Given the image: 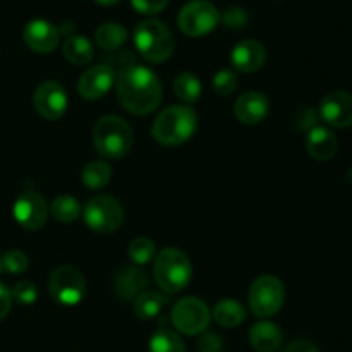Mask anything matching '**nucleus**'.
<instances>
[{"mask_svg": "<svg viewBox=\"0 0 352 352\" xmlns=\"http://www.w3.org/2000/svg\"><path fill=\"white\" fill-rule=\"evenodd\" d=\"M116 82L117 100L134 116H148L155 112L164 98L160 79L144 65H126L120 69Z\"/></svg>", "mask_w": 352, "mask_h": 352, "instance_id": "obj_1", "label": "nucleus"}, {"mask_svg": "<svg viewBox=\"0 0 352 352\" xmlns=\"http://www.w3.org/2000/svg\"><path fill=\"white\" fill-rule=\"evenodd\" d=\"M196 127H198V117L195 110L184 105H172L157 117L151 134L158 143L165 146H175L191 140Z\"/></svg>", "mask_w": 352, "mask_h": 352, "instance_id": "obj_2", "label": "nucleus"}, {"mask_svg": "<svg viewBox=\"0 0 352 352\" xmlns=\"http://www.w3.org/2000/svg\"><path fill=\"white\" fill-rule=\"evenodd\" d=\"M93 144L105 158H122L131 151L134 133L129 124L117 116H105L93 127Z\"/></svg>", "mask_w": 352, "mask_h": 352, "instance_id": "obj_3", "label": "nucleus"}, {"mask_svg": "<svg viewBox=\"0 0 352 352\" xmlns=\"http://www.w3.org/2000/svg\"><path fill=\"white\" fill-rule=\"evenodd\" d=\"M134 45L144 60L160 64L174 54L175 41L167 24L158 19H144L134 30Z\"/></svg>", "mask_w": 352, "mask_h": 352, "instance_id": "obj_4", "label": "nucleus"}, {"mask_svg": "<svg viewBox=\"0 0 352 352\" xmlns=\"http://www.w3.org/2000/svg\"><path fill=\"white\" fill-rule=\"evenodd\" d=\"M153 274L162 291L167 294H177L191 282L192 267L189 258L181 250L165 248L155 260Z\"/></svg>", "mask_w": 352, "mask_h": 352, "instance_id": "obj_5", "label": "nucleus"}, {"mask_svg": "<svg viewBox=\"0 0 352 352\" xmlns=\"http://www.w3.org/2000/svg\"><path fill=\"white\" fill-rule=\"evenodd\" d=\"M285 301L284 284L274 275H261L251 284L248 302L258 318H270L277 315Z\"/></svg>", "mask_w": 352, "mask_h": 352, "instance_id": "obj_6", "label": "nucleus"}, {"mask_svg": "<svg viewBox=\"0 0 352 352\" xmlns=\"http://www.w3.org/2000/svg\"><path fill=\"white\" fill-rule=\"evenodd\" d=\"M177 23L179 30L188 36H205L220 23V12L210 0H191L181 9Z\"/></svg>", "mask_w": 352, "mask_h": 352, "instance_id": "obj_7", "label": "nucleus"}, {"mask_svg": "<svg viewBox=\"0 0 352 352\" xmlns=\"http://www.w3.org/2000/svg\"><path fill=\"white\" fill-rule=\"evenodd\" d=\"M85 222L91 230L98 234H112L122 226V205L112 196H95L85 206Z\"/></svg>", "mask_w": 352, "mask_h": 352, "instance_id": "obj_8", "label": "nucleus"}, {"mask_svg": "<svg viewBox=\"0 0 352 352\" xmlns=\"http://www.w3.org/2000/svg\"><path fill=\"white\" fill-rule=\"evenodd\" d=\"M48 292L58 305L76 306L85 298L86 280L78 268L64 265L54 270L48 278Z\"/></svg>", "mask_w": 352, "mask_h": 352, "instance_id": "obj_9", "label": "nucleus"}, {"mask_svg": "<svg viewBox=\"0 0 352 352\" xmlns=\"http://www.w3.org/2000/svg\"><path fill=\"white\" fill-rule=\"evenodd\" d=\"M210 309L203 299L184 298L172 308V325L184 336H199L208 329Z\"/></svg>", "mask_w": 352, "mask_h": 352, "instance_id": "obj_10", "label": "nucleus"}, {"mask_svg": "<svg viewBox=\"0 0 352 352\" xmlns=\"http://www.w3.org/2000/svg\"><path fill=\"white\" fill-rule=\"evenodd\" d=\"M34 110L47 120H57L67 112V91L57 81H45L34 89Z\"/></svg>", "mask_w": 352, "mask_h": 352, "instance_id": "obj_11", "label": "nucleus"}, {"mask_svg": "<svg viewBox=\"0 0 352 352\" xmlns=\"http://www.w3.org/2000/svg\"><path fill=\"white\" fill-rule=\"evenodd\" d=\"M14 219L26 230H38L47 223L48 206L43 196L34 191H24L14 203Z\"/></svg>", "mask_w": 352, "mask_h": 352, "instance_id": "obj_12", "label": "nucleus"}, {"mask_svg": "<svg viewBox=\"0 0 352 352\" xmlns=\"http://www.w3.org/2000/svg\"><path fill=\"white\" fill-rule=\"evenodd\" d=\"M320 117L329 126L346 129L352 126V95L347 91H332L320 103Z\"/></svg>", "mask_w": 352, "mask_h": 352, "instance_id": "obj_13", "label": "nucleus"}, {"mask_svg": "<svg viewBox=\"0 0 352 352\" xmlns=\"http://www.w3.org/2000/svg\"><path fill=\"white\" fill-rule=\"evenodd\" d=\"M23 40L28 48L36 54H50L58 47L60 31L45 19H33L24 26Z\"/></svg>", "mask_w": 352, "mask_h": 352, "instance_id": "obj_14", "label": "nucleus"}, {"mask_svg": "<svg viewBox=\"0 0 352 352\" xmlns=\"http://www.w3.org/2000/svg\"><path fill=\"white\" fill-rule=\"evenodd\" d=\"M113 82H116V72H113L112 65L100 64L89 67L79 78L78 91L85 100H100L110 91Z\"/></svg>", "mask_w": 352, "mask_h": 352, "instance_id": "obj_15", "label": "nucleus"}, {"mask_svg": "<svg viewBox=\"0 0 352 352\" xmlns=\"http://www.w3.org/2000/svg\"><path fill=\"white\" fill-rule=\"evenodd\" d=\"M267 60V50L258 40H243L230 52V64L244 74L258 72Z\"/></svg>", "mask_w": 352, "mask_h": 352, "instance_id": "obj_16", "label": "nucleus"}, {"mask_svg": "<svg viewBox=\"0 0 352 352\" xmlns=\"http://www.w3.org/2000/svg\"><path fill=\"white\" fill-rule=\"evenodd\" d=\"M270 112V102L260 91H248L241 95L234 103V113L237 120L248 126H256L263 122Z\"/></svg>", "mask_w": 352, "mask_h": 352, "instance_id": "obj_17", "label": "nucleus"}, {"mask_svg": "<svg viewBox=\"0 0 352 352\" xmlns=\"http://www.w3.org/2000/svg\"><path fill=\"white\" fill-rule=\"evenodd\" d=\"M306 150L315 160L327 162L336 157L339 150V140L330 129L316 126L309 129L308 140H306Z\"/></svg>", "mask_w": 352, "mask_h": 352, "instance_id": "obj_18", "label": "nucleus"}, {"mask_svg": "<svg viewBox=\"0 0 352 352\" xmlns=\"http://www.w3.org/2000/svg\"><path fill=\"white\" fill-rule=\"evenodd\" d=\"M148 284H150V278L141 268L127 267L117 274L113 287L119 298H122L124 301H133L141 292L148 291Z\"/></svg>", "mask_w": 352, "mask_h": 352, "instance_id": "obj_19", "label": "nucleus"}, {"mask_svg": "<svg viewBox=\"0 0 352 352\" xmlns=\"http://www.w3.org/2000/svg\"><path fill=\"white\" fill-rule=\"evenodd\" d=\"M250 342L256 352H275L282 346V330L272 322H260L251 329Z\"/></svg>", "mask_w": 352, "mask_h": 352, "instance_id": "obj_20", "label": "nucleus"}, {"mask_svg": "<svg viewBox=\"0 0 352 352\" xmlns=\"http://www.w3.org/2000/svg\"><path fill=\"white\" fill-rule=\"evenodd\" d=\"M62 52H64V57L74 65L89 64L93 55H95V48H93L91 41L82 36V34H69L65 38Z\"/></svg>", "mask_w": 352, "mask_h": 352, "instance_id": "obj_21", "label": "nucleus"}, {"mask_svg": "<svg viewBox=\"0 0 352 352\" xmlns=\"http://www.w3.org/2000/svg\"><path fill=\"white\" fill-rule=\"evenodd\" d=\"M213 320L223 329H234L246 320V309L236 299H222L213 308Z\"/></svg>", "mask_w": 352, "mask_h": 352, "instance_id": "obj_22", "label": "nucleus"}, {"mask_svg": "<svg viewBox=\"0 0 352 352\" xmlns=\"http://www.w3.org/2000/svg\"><path fill=\"white\" fill-rule=\"evenodd\" d=\"M127 36H129V33H127L126 28L117 23H105L95 31L96 45L107 52H113L122 47Z\"/></svg>", "mask_w": 352, "mask_h": 352, "instance_id": "obj_23", "label": "nucleus"}, {"mask_svg": "<svg viewBox=\"0 0 352 352\" xmlns=\"http://www.w3.org/2000/svg\"><path fill=\"white\" fill-rule=\"evenodd\" d=\"M112 177V167L107 162H89L81 172L82 184L89 189L105 188Z\"/></svg>", "mask_w": 352, "mask_h": 352, "instance_id": "obj_24", "label": "nucleus"}, {"mask_svg": "<svg viewBox=\"0 0 352 352\" xmlns=\"http://www.w3.org/2000/svg\"><path fill=\"white\" fill-rule=\"evenodd\" d=\"M164 308V298L155 291H144L134 299V315L141 320H151Z\"/></svg>", "mask_w": 352, "mask_h": 352, "instance_id": "obj_25", "label": "nucleus"}, {"mask_svg": "<svg viewBox=\"0 0 352 352\" xmlns=\"http://www.w3.org/2000/svg\"><path fill=\"white\" fill-rule=\"evenodd\" d=\"M150 352H186V344L177 333L162 327L151 336Z\"/></svg>", "mask_w": 352, "mask_h": 352, "instance_id": "obj_26", "label": "nucleus"}, {"mask_svg": "<svg viewBox=\"0 0 352 352\" xmlns=\"http://www.w3.org/2000/svg\"><path fill=\"white\" fill-rule=\"evenodd\" d=\"M50 212L52 217H54L57 222L72 223L79 219V215H81V205H79L78 199L72 198V196L62 195L54 199Z\"/></svg>", "mask_w": 352, "mask_h": 352, "instance_id": "obj_27", "label": "nucleus"}, {"mask_svg": "<svg viewBox=\"0 0 352 352\" xmlns=\"http://www.w3.org/2000/svg\"><path fill=\"white\" fill-rule=\"evenodd\" d=\"M174 93L182 102L195 103L201 96V82L192 72H182L175 78Z\"/></svg>", "mask_w": 352, "mask_h": 352, "instance_id": "obj_28", "label": "nucleus"}, {"mask_svg": "<svg viewBox=\"0 0 352 352\" xmlns=\"http://www.w3.org/2000/svg\"><path fill=\"white\" fill-rule=\"evenodd\" d=\"M129 258L134 265H148L155 258V244L148 237H138L129 244Z\"/></svg>", "mask_w": 352, "mask_h": 352, "instance_id": "obj_29", "label": "nucleus"}, {"mask_svg": "<svg viewBox=\"0 0 352 352\" xmlns=\"http://www.w3.org/2000/svg\"><path fill=\"white\" fill-rule=\"evenodd\" d=\"M212 85H213V89H215L217 95H220V96L232 95L237 88L236 72L230 71V69H222V71H219L215 76H213Z\"/></svg>", "mask_w": 352, "mask_h": 352, "instance_id": "obj_30", "label": "nucleus"}, {"mask_svg": "<svg viewBox=\"0 0 352 352\" xmlns=\"http://www.w3.org/2000/svg\"><path fill=\"white\" fill-rule=\"evenodd\" d=\"M28 256L19 250L7 251L2 256V268L10 275H21L28 270Z\"/></svg>", "mask_w": 352, "mask_h": 352, "instance_id": "obj_31", "label": "nucleus"}, {"mask_svg": "<svg viewBox=\"0 0 352 352\" xmlns=\"http://www.w3.org/2000/svg\"><path fill=\"white\" fill-rule=\"evenodd\" d=\"M12 294V301L19 302V305H34V301L38 299V289L33 282L30 280H21L10 291Z\"/></svg>", "mask_w": 352, "mask_h": 352, "instance_id": "obj_32", "label": "nucleus"}, {"mask_svg": "<svg viewBox=\"0 0 352 352\" xmlns=\"http://www.w3.org/2000/svg\"><path fill=\"white\" fill-rule=\"evenodd\" d=\"M220 23H222L223 26L237 30V28H243L248 24V12L237 6L229 7L226 12L220 14Z\"/></svg>", "mask_w": 352, "mask_h": 352, "instance_id": "obj_33", "label": "nucleus"}, {"mask_svg": "<svg viewBox=\"0 0 352 352\" xmlns=\"http://www.w3.org/2000/svg\"><path fill=\"white\" fill-rule=\"evenodd\" d=\"M131 6L140 14H158L168 6V0H131Z\"/></svg>", "mask_w": 352, "mask_h": 352, "instance_id": "obj_34", "label": "nucleus"}, {"mask_svg": "<svg viewBox=\"0 0 352 352\" xmlns=\"http://www.w3.org/2000/svg\"><path fill=\"white\" fill-rule=\"evenodd\" d=\"M198 349L199 352H222L223 342L220 339V336H217V333H205L198 340Z\"/></svg>", "mask_w": 352, "mask_h": 352, "instance_id": "obj_35", "label": "nucleus"}, {"mask_svg": "<svg viewBox=\"0 0 352 352\" xmlns=\"http://www.w3.org/2000/svg\"><path fill=\"white\" fill-rule=\"evenodd\" d=\"M10 308H12V294L7 289V285L0 282V322L9 315Z\"/></svg>", "mask_w": 352, "mask_h": 352, "instance_id": "obj_36", "label": "nucleus"}, {"mask_svg": "<svg viewBox=\"0 0 352 352\" xmlns=\"http://www.w3.org/2000/svg\"><path fill=\"white\" fill-rule=\"evenodd\" d=\"M284 352H320L318 347L308 339H296L285 347Z\"/></svg>", "mask_w": 352, "mask_h": 352, "instance_id": "obj_37", "label": "nucleus"}, {"mask_svg": "<svg viewBox=\"0 0 352 352\" xmlns=\"http://www.w3.org/2000/svg\"><path fill=\"white\" fill-rule=\"evenodd\" d=\"M96 3H100V6H107V7H110V6H116L117 2H120V0H95Z\"/></svg>", "mask_w": 352, "mask_h": 352, "instance_id": "obj_38", "label": "nucleus"}, {"mask_svg": "<svg viewBox=\"0 0 352 352\" xmlns=\"http://www.w3.org/2000/svg\"><path fill=\"white\" fill-rule=\"evenodd\" d=\"M346 179H347V182H351V184H352V167L346 172Z\"/></svg>", "mask_w": 352, "mask_h": 352, "instance_id": "obj_39", "label": "nucleus"}, {"mask_svg": "<svg viewBox=\"0 0 352 352\" xmlns=\"http://www.w3.org/2000/svg\"><path fill=\"white\" fill-rule=\"evenodd\" d=\"M3 268H2V258H0V272H2Z\"/></svg>", "mask_w": 352, "mask_h": 352, "instance_id": "obj_40", "label": "nucleus"}]
</instances>
